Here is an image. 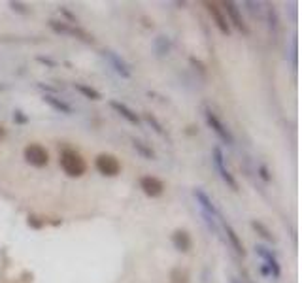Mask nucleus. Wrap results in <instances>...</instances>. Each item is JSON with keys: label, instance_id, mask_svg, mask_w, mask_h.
<instances>
[{"label": "nucleus", "instance_id": "f257e3e1", "mask_svg": "<svg viewBox=\"0 0 302 283\" xmlns=\"http://www.w3.org/2000/svg\"><path fill=\"white\" fill-rule=\"evenodd\" d=\"M60 168L64 170V174H68L70 178H80V176H83L85 170H87V162L85 159L78 153V151H74V149H64L62 153H60Z\"/></svg>", "mask_w": 302, "mask_h": 283}, {"label": "nucleus", "instance_id": "f03ea898", "mask_svg": "<svg viewBox=\"0 0 302 283\" xmlns=\"http://www.w3.org/2000/svg\"><path fill=\"white\" fill-rule=\"evenodd\" d=\"M23 155H25V160L30 166H36V168H44V166H48L49 162L48 149L44 148V146H40V144H28L25 148Z\"/></svg>", "mask_w": 302, "mask_h": 283}, {"label": "nucleus", "instance_id": "7ed1b4c3", "mask_svg": "<svg viewBox=\"0 0 302 283\" xmlns=\"http://www.w3.org/2000/svg\"><path fill=\"white\" fill-rule=\"evenodd\" d=\"M204 115H206V123H208V127L219 136V140H223L227 146H232V144H234V136L230 134V130L223 125V121L219 119L218 115H216L212 110H206Z\"/></svg>", "mask_w": 302, "mask_h": 283}, {"label": "nucleus", "instance_id": "20e7f679", "mask_svg": "<svg viewBox=\"0 0 302 283\" xmlns=\"http://www.w3.org/2000/svg\"><path fill=\"white\" fill-rule=\"evenodd\" d=\"M95 166H97L98 174H102L106 178H115L121 172V162L110 153L98 155L97 160H95Z\"/></svg>", "mask_w": 302, "mask_h": 283}, {"label": "nucleus", "instance_id": "39448f33", "mask_svg": "<svg viewBox=\"0 0 302 283\" xmlns=\"http://www.w3.org/2000/svg\"><path fill=\"white\" fill-rule=\"evenodd\" d=\"M214 164H216V168H218L219 176H221V180L225 181V183L229 185L232 191H238V181L234 180V176L229 172V168L225 166V160H223V153H221V149L219 148H214Z\"/></svg>", "mask_w": 302, "mask_h": 283}, {"label": "nucleus", "instance_id": "423d86ee", "mask_svg": "<svg viewBox=\"0 0 302 283\" xmlns=\"http://www.w3.org/2000/svg\"><path fill=\"white\" fill-rule=\"evenodd\" d=\"M140 189L144 191L147 197L157 198L165 193V183L159 178H155V176H144L140 180Z\"/></svg>", "mask_w": 302, "mask_h": 283}, {"label": "nucleus", "instance_id": "0eeeda50", "mask_svg": "<svg viewBox=\"0 0 302 283\" xmlns=\"http://www.w3.org/2000/svg\"><path fill=\"white\" fill-rule=\"evenodd\" d=\"M102 55H104V59L113 66V70L117 72V74L121 76V77H125V79H129L131 77V68H129V64L121 59L119 55H115L113 51H110V50H104L102 51Z\"/></svg>", "mask_w": 302, "mask_h": 283}, {"label": "nucleus", "instance_id": "6e6552de", "mask_svg": "<svg viewBox=\"0 0 302 283\" xmlns=\"http://www.w3.org/2000/svg\"><path fill=\"white\" fill-rule=\"evenodd\" d=\"M255 253L259 255V257L263 258L265 260L266 264V268H268V272L274 276V278H279V274H281V268H279V262H278V258L274 257L266 247H263V246H257L255 247Z\"/></svg>", "mask_w": 302, "mask_h": 283}, {"label": "nucleus", "instance_id": "1a4fd4ad", "mask_svg": "<svg viewBox=\"0 0 302 283\" xmlns=\"http://www.w3.org/2000/svg\"><path fill=\"white\" fill-rule=\"evenodd\" d=\"M206 8H208V12L212 13V17H214V21H216V25H218L219 30H221L223 34H227V36H229L230 26H229V23H227V17H225L223 12L219 10L218 4H214V2H206Z\"/></svg>", "mask_w": 302, "mask_h": 283}, {"label": "nucleus", "instance_id": "9d476101", "mask_svg": "<svg viewBox=\"0 0 302 283\" xmlns=\"http://www.w3.org/2000/svg\"><path fill=\"white\" fill-rule=\"evenodd\" d=\"M110 108L113 111H117L123 119H127L131 125H140V117L136 115V111H133L127 104L117 102V100H110Z\"/></svg>", "mask_w": 302, "mask_h": 283}, {"label": "nucleus", "instance_id": "9b49d317", "mask_svg": "<svg viewBox=\"0 0 302 283\" xmlns=\"http://www.w3.org/2000/svg\"><path fill=\"white\" fill-rule=\"evenodd\" d=\"M223 6H225V12H227V15H229L230 21L234 23V26H236L238 30H242L244 34H247V32H249V28H247V25L244 23V19H242V15H240V10L236 8V4H234V2H225Z\"/></svg>", "mask_w": 302, "mask_h": 283}, {"label": "nucleus", "instance_id": "f8f14e48", "mask_svg": "<svg viewBox=\"0 0 302 283\" xmlns=\"http://www.w3.org/2000/svg\"><path fill=\"white\" fill-rule=\"evenodd\" d=\"M172 244H174V247H176L178 251H181V253H187V251L191 249V236H189L187 231H181V229H178L176 232L172 234Z\"/></svg>", "mask_w": 302, "mask_h": 283}, {"label": "nucleus", "instance_id": "ddd939ff", "mask_svg": "<svg viewBox=\"0 0 302 283\" xmlns=\"http://www.w3.org/2000/svg\"><path fill=\"white\" fill-rule=\"evenodd\" d=\"M193 195H194V198L198 200V204L202 206V209H204L206 213H210L212 217H214V215H218V209H216V206H214L212 198L208 197V195H206V193H204V191H202V189H194Z\"/></svg>", "mask_w": 302, "mask_h": 283}, {"label": "nucleus", "instance_id": "4468645a", "mask_svg": "<svg viewBox=\"0 0 302 283\" xmlns=\"http://www.w3.org/2000/svg\"><path fill=\"white\" fill-rule=\"evenodd\" d=\"M44 102H46V104H49L53 110L59 111V113H66V115H70V113L74 111L70 104H66L64 100L57 99V97H53V95H46V97H44Z\"/></svg>", "mask_w": 302, "mask_h": 283}, {"label": "nucleus", "instance_id": "2eb2a0df", "mask_svg": "<svg viewBox=\"0 0 302 283\" xmlns=\"http://www.w3.org/2000/svg\"><path fill=\"white\" fill-rule=\"evenodd\" d=\"M223 229H225V234H227V238L230 240V244H232V247H234V251L244 257V255H246V249H244V246H242V242H240V238H238V234H236V231L230 227L229 223H225Z\"/></svg>", "mask_w": 302, "mask_h": 283}, {"label": "nucleus", "instance_id": "dca6fc26", "mask_svg": "<svg viewBox=\"0 0 302 283\" xmlns=\"http://www.w3.org/2000/svg\"><path fill=\"white\" fill-rule=\"evenodd\" d=\"M74 89H76L78 93H82L85 99H89V100H100L102 99V95L98 93L97 89H93V87H89V85H83V83H74Z\"/></svg>", "mask_w": 302, "mask_h": 283}, {"label": "nucleus", "instance_id": "f3484780", "mask_svg": "<svg viewBox=\"0 0 302 283\" xmlns=\"http://www.w3.org/2000/svg\"><path fill=\"white\" fill-rule=\"evenodd\" d=\"M251 227H253L255 231H257V232L261 234V236H263L265 240H268V242H272V244L276 242V238L272 236V232H270V231H268V229H266V227H265V225H263V223H261V221H251Z\"/></svg>", "mask_w": 302, "mask_h": 283}, {"label": "nucleus", "instance_id": "a211bd4d", "mask_svg": "<svg viewBox=\"0 0 302 283\" xmlns=\"http://www.w3.org/2000/svg\"><path fill=\"white\" fill-rule=\"evenodd\" d=\"M133 146H134V149L144 157V159H153V157H155V153L147 148L144 142H140V140H133Z\"/></svg>", "mask_w": 302, "mask_h": 283}, {"label": "nucleus", "instance_id": "6ab92c4d", "mask_svg": "<svg viewBox=\"0 0 302 283\" xmlns=\"http://www.w3.org/2000/svg\"><path fill=\"white\" fill-rule=\"evenodd\" d=\"M145 121L153 127V130H155L157 134H163V132H165V130H163V125H161V121H159L153 113H145Z\"/></svg>", "mask_w": 302, "mask_h": 283}, {"label": "nucleus", "instance_id": "aec40b11", "mask_svg": "<svg viewBox=\"0 0 302 283\" xmlns=\"http://www.w3.org/2000/svg\"><path fill=\"white\" fill-rule=\"evenodd\" d=\"M172 280H174V283H187V272L176 268L172 272Z\"/></svg>", "mask_w": 302, "mask_h": 283}, {"label": "nucleus", "instance_id": "412c9836", "mask_svg": "<svg viewBox=\"0 0 302 283\" xmlns=\"http://www.w3.org/2000/svg\"><path fill=\"white\" fill-rule=\"evenodd\" d=\"M13 121H17V123H27V117L21 115V111H15V115H13Z\"/></svg>", "mask_w": 302, "mask_h": 283}, {"label": "nucleus", "instance_id": "4be33fe9", "mask_svg": "<svg viewBox=\"0 0 302 283\" xmlns=\"http://www.w3.org/2000/svg\"><path fill=\"white\" fill-rule=\"evenodd\" d=\"M38 61H40V62H46V64H49V66H55V62L49 61V59H44V57H38Z\"/></svg>", "mask_w": 302, "mask_h": 283}, {"label": "nucleus", "instance_id": "5701e85b", "mask_svg": "<svg viewBox=\"0 0 302 283\" xmlns=\"http://www.w3.org/2000/svg\"><path fill=\"white\" fill-rule=\"evenodd\" d=\"M261 174H263V178H265V180H268V174H266V168H265V166H261Z\"/></svg>", "mask_w": 302, "mask_h": 283}, {"label": "nucleus", "instance_id": "b1692460", "mask_svg": "<svg viewBox=\"0 0 302 283\" xmlns=\"http://www.w3.org/2000/svg\"><path fill=\"white\" fill-rule=\"evenodd\" d=\"M4 134H6V130H4V127H0V138H4Z\"/></svg>", "mask_w": 302, "mask_h": 283}]
</instances>
